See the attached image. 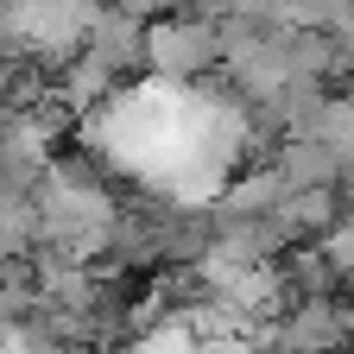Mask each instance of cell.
<instances>
[{
	"label": "cell",
	"mask_w": 354,
	"mask_h": 354,
	"mask_svg": "<svg viewBox=\"0 0 354 354\" xmlns=\"http://www.w3.org/2000/svg\"><path fill=\"white\" fill-rule=\"evenodd\" d=\"M146 70L165 82H196V76L221 70V13L177 7L165 19H152L146 26Z\"/></svg>",
	"instance_id": "1"
},
{
	"label": "cell",
	"mask_w": 354,
	"mask_h": 354,
	"mask_svg": "<svg viewBox=\"0 0 354 354\" xmlns=\"http://www.w3.org/2000/svg\"><path fill=\"white\" fill-rule=\"evenodd\" d=\"M82 57H95L114 82H120L127 70H146V26L127 19L120 7H108V0H102L95 26H88V38H82Z\"/></svg>",
	"instance_id": "2"
},
{
	"label": "cell",
	"mask_w": 354,
	"mask_h": 354,
	"mask_svg": "<svg viewBox=\"0 0 354 354\" xmlns=\"http://www.w3.org/2000/svg\"><path fill=\"white\" fill-rule=\"evenodd\" d=\"M291 196H297V190L285 184V171L266 158V165H253L247 177H234V184H228V196H221L215 215H279Z\"/></svg>",
	"instance_id": "3"
},
{
	"label": "cell",
	"mask_w": 354,
	"mask_h": 354,
	"mask_svg": "<svg viewBox=\"0 0 354 354\" xmlns=\"http://www.w3.org/2000/svg\"><path fill=\"white\" fill-rule=\"evenodd\" d=\"M272 165L285 171V184H291V190H329L335 177L348 171V165H342L323 140H279Z\"/></svg>",
	"instance_id": "4"
},
{
	"label": "cell",
	"mask_w": 354,
	"mask_h": 354,
	"mask_svg": "<svg viewBox=\"0 0 354 354\" xmlns=\"http://www.w3.org/2000/svg\"><path fill=\"white\" fill-rule=\"evenodd\" d=\"M317 247H323V259H329V272H335L342 285H354V215H342Z\"/></svg>",
	"instance_id": "5"
},
{
	"label": "cell",
	"mask_w": 354,
	"mask_h": 354,
	"mask_svg": "<svg viewBox=\"0 0 354 354\" xmlns=\"http://www.w3.org/2000/svg\"><path fill=\"white\" fill-rule=\"evenodd\" d=\"M108 7H120L127 19H140V26H152V19L177 13V0H108Z\"/></svg>",
	"instance_id": "6"
}]
</instances>
